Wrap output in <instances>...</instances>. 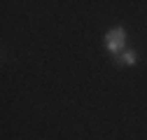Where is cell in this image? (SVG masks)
Segmentation results:
<instances>
[{
  "mask_svg": "<svg viewBox=\"0 0 147 140\" xmlns=\"http://www.w3.org/2000/svg\"><path fill=\"white\" fill-rule=\"evenodd\" d=\"M115 61H117L119 65H136V51L124 49L121 54H117V56H115Z\"/></svg>",
  "mask_w": 147,
  "mask_h": 140,
  "instance_id": "cell-2",
  "label": "cell"
},
{
  "mask_svg": "<svg viewBox=\"0 0 147 140\" xmlns=\"http://www.w3.org/2000/svg\"><path fill=\"white\" fill-rule=\"evenodd\" d=\"M105 49L112 51V54H121L126 49V30L124 28H112L107 35H105Z\"/></svg>",
  "mask_w": 147,
  "mask_h": 140,
  "instance_id": "cell-1",
  "label": "cell"
}]
</instances>
